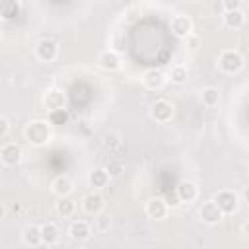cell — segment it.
<instances>
[{"label":"cell","instance_id":"6da1fadb","mask_svg":"<svg viewBox=\"0 0 249 249\" xmlns=\"http://www.w3.org/2000/svg\"><path fill=\"white\" fill-rule=\"evenodd\" d=\"M25 138L33 146H43L51 140V123L47 121H31L25 126Z\"/></svg>","mask_w":249,"mask_h":249},{"label":"cell","instance_id":"1f68e13d","mask_svg":"<svg viewBox=\"0 0 249 249\" xmlns=\"http://www.w3.org/2000/svg\"><path fill=\"white\" fill-rule=\"evenodd\" d=\"M243 198H245V202L249 204V187H245V189H243Z\"/></svg>","mask_w":249,"mask_h":249},{"label":"cell","instance_id":"7402d4cb","mask_svg":"<svg viewBox=\"0 0 249 249\" xmlns=\"http://www.w3.org/2000/svg\"><path fill=\"white\" fill-rule=\"evenodd\" d=\"M0 14H2L4 19H14V18L19 16V4L16 0H8L0 6Z\"/></svg>","mask_w":249,"mask_h":249},{"label":"cell","instance_id":"5b68a950","mask_svg":"<svg viewBox=\"0 0 249 249\" xmlns=\"http://www.w3.org/2000/svg\"><path fill=\"white\" fill-rule=\"evenodd\" d=\"M150 115H152V119L158 121V123H169L171 117H173V105H171L169 101H165V99H158V101L152 105Z\"/></svg>","mask_w":249,"mask_h":249},{"label":"cell","instance_id":"9a60e30c","mask_svg":"<svg viewBox=\"0 0 249 249\" xmlns=\"http://www.w3.org/2000/svg\"><path fill=\"white\" fill-rule=\"evenodd\" d=\"M99 66H101L103 70L113 72V70H117V68L121 66V56H119L115 51H103V53L99 54Z\"/></svg>","mask_w":249,"mask_h":249},{"label":"cell","instance_id":"7c38bea8","mask_svg":"<svg viewBox=\"0 0 249 249\" xmlns=\"http://www.w3.org/2000/svg\"><path fill=\"white\" fill-rule=\"evenodd\" d=\"M175 193H177V196H179L181 202H193V200L196 198V195H198L196 185H195L193 181H181V183L177 185Z\"/></svg>","mask_w":249,"mask_h":249},{"label":"cell","instance_id":"3957f363","mask_svg":"<svg viewBox=\"0 0 249 249\" xmlns=\"http://www.w3.org/2000/svg\"><path fill=\"white\" fill-rule=\"evenodd\" d=\"M212 200L218 204V208L222 210V214H231L239 206V196L233 191H220V193H216V196Z\"/></svg>","mask_w":249,"mask_h":249},{"label":"cell","instance_id":"9c48e42d","mask_svg":"<svg viewBox=\"0 0 249 249\" xmlns=\"http://www.w3.org/2000/svg\"><path fill=\"white\" fill-rule=\"evenodd\" d=\"M84 210L88 212V214H101V210H103V196L97 193V191H91V193H88L86 196H84Z\"/></svg>","mask_w":249,"mask_h":249},{"label":"cell","instance_id":"e0dca14e","mask_svg":"<svg viewBox=\"0 0 249 249\" xmlns=\"http://www.w3.org/2000/svg\"><path fill=\"white\" fill-rule=\"evenodd\" d=\"M68 233H70L72 239H88V237L91 235V228H89L88 222H84V220H76V222L70 224Z\"/></svg>","mask_w":249,"mask_h":249},{"label":"cell","instance_id":"8fae6325","mask_svg":"<svg viewBox=\"0 0 249 249\" xmlns=\"http://www.w3.org/2000/svg\"><path fill=\"white\" fill-rule=\"evenodd\" d=\"M171 31L177 35V37H189L191 31H193V23L187 16H175L171 19Z\"/></svg>","mask_w":249,"mask_h":249},{"label":"cell","instance_id":"d6986e66","mask_svg":"<svg viewBox=\"0 0 249 249\" xmlns=\"http://www.w3.org/2000/svg\"><path fill=\"white\" fill-rule=\"evenodd\" d=\"M23 241H25L27 245H31V247H37V245H41V243H43L41 226H35V224L27 226V228L23 230Z\"/></svg>","mask_w":249,"mask_h":249},{"label":"cell","instance_id":"277c9868","mask_svg":"<svg viewBox=\"0 0 249 249\" xmlns=\"http://www.w3.org/2000/svg\"><path fill=\"white\" fill-rule=\"evenodd\" d=\"M35 54L39 60L43 62H53L58 54V45L53 41V39H41L35 47Z\"/></svg>","mask_w":249,"mask_h":249},{"label":"cell","instance_id":"5bb4252c","mask_svg":"<svg viewBox=\"0 0 249 249\" xmlns=\"http://www.w3.org/2000/svg\"><path fill=\"white\" fill-rule=\"evenodd\" d=\"M72 191H74V183H72V179H68V177L60 175V177H56V179L53 181V193H54L58 198L70 196V193H72Z\"/></svg>","mask_w":249,"mask_h":249},{"label":"cell","instance_id":"4316f807","mask_svg":"<svg viewBox=\"0 0 249 249\" xmlns=\"http://www.w3.org/2000/svg\"><path fill=\"white\" fill-rule=\"evenodd\" d=\"M222 6H224V12L241 10V2H239V0H226V2H222Z\"/></svg>","mask_w":249,"mask_h":249},{"label":"cell","instance_id":"f546056e","mask_svg":"<svg viewBox=\"0 0 249 249\" xmlns=\"http://www.w3.org/2000/svg\"><path fill=\"white\" fill-rule=\"evenodd\" d=\"M165 202H167V206H177L181 200H179L177 193H169V195H167V198H165Z\"/></svg>","mask_w":249,"mask_h":249},{"label":"cell","instance_id":"44dd1931","mask_svg":"<svg viewBox=\"0 0 249 249\" xmlns=\"http://www.w3.org/2000/svg\"><path fill=\"white\" fill-rule=\"evenodd\" d=\"M200 101H202V105H206V107H214V105H218V101H220V91H218L216 88H204V89L200 91Z\"/></svg>","mask_w":249,"mask_h":249},{"label":"cell","instance_id":"4dcf8cb0","mask_svg":"<svg viewBox=\"0 0 249 249\" xmlns=\"http://www.w3.org/2000/svg\"><path fill=\"white\" fill-rule=\"evenodd\" d=\"M117 144H119L117 136H107V138H105V146H117Z\"/></svg>","mask_w":249,"mask_h":249},{"label":"cell","instance_id":"f1b7e54d","mask_svg":"<svg viewBox=\"0 0 249 249\" xmlns=\"http://www.w3.org/2000/svg\"><path fill=\"white\" fill-rule=\"evenodd\" d=\"M8 130H10V123H8L6 117H2V119H0V138H6Z\"/></svg>","mask_w":249,"mask_h":249},{"label":"cell","instance_id":"484cf974","mask_svg":"<svg viewBox=\"0 0 249 249\" xmlns=\"http://www.w3.org/2000/svg\"><path fill=\"white\" fill-rule=\"evenodd\" d=\"M95 222H97V230L99 231H105V230H109V216H105V214H97V218H95Z\"/></svg>","mask_w":249,"mask_h":249},{"label":"cell","instance_id":"cb8c5ba5","mask_svg":"<svg viewBox=\"0 0 249 249\" xmlns=\"http://www.w3.org/2000/svg\"><path fill=\"white\" fill-rule=\"evenodd\" d=\"M169 80H171L173 84H183V82L187 80V68L181 66V64L173 66L171 72H169Z\"/></svg>","mask_w":249,"mask_h":249},{"label":"cell","instance_id":"30bf717a","mask_svg":"<svg viewBox=\"0 0 249 249\" xmlns=\"http://www.w3.org/2000/svg\"><path fill=\"white\" fill-rule=\"evenodd\" d=\"M165 82H167V76L161 72V70H148L146 74H144V86L148 88V89H161L163 86H165Z\"/></svg>","mask_w":249,"mask_h":249},{"label":"cell","instance_id":"2e32d148","mask_svg":"<svg viewBox=\"0 0 249 249\" xmlns=\"http://www.w3.org/2000/svg\"><path fill=\"white\" fill-rule=\"evenodd\" d=\"M43 103L47 109L54 111V109H64V93L58 89H49L43 97Z\"/></svg>","mask_w":249,"mask_h":249},{"label":"cell","instance_id":"603a6c76","mask_svg":"<svg viewBox=\"0 0 249 249\" xmlns=\"http://www.w3.org/2000/svg\"><path fill=\"white\" fill-rule=\"evenodd\" d=\"M74 210H76V202L70 198V196H64V198H58V202H56V212L60 214V216H72L74 214Z\"/></svg>","mask_w":249,"mask_h":249},{"label":"cell","instance_id":"83f0119b","mask_svg":"<svg viewBox=\"0 0 249 249\" xmlns=\"http://www.w3.org/2000/svg\"><path fill=\"white\" fill-rule=\"evenodd\" d=\"M107 173H109V177H117L119 173H121V163H117V161H111V163H107Z\"/></svg>","mask_w":249,"mask_h":249},{"label":"cell","instance_id":"8992f818","mask_svg":"<svg viewBox=\"0 0 249 249\" xmlns=\"http://www.w3.org/2000/svg\"><path fill=\"white\" fill-rule=\"evenodd\" d=\"M0 160L4 165H16L21 160V148L16 142H6L0 148Z\"/></svg>","mask_w":249,"mask_h":249},{"label":"cell","instance_id":"ffe728a7","mask_svg":"<svg viewBox=\"0 0 249 249\" xmlns=\"http://www.w3.org/2000/svg\"><path fill=\"white\" fill-rule=\"evenodd\" d=\"M245 23L243 10H233V12H224V25L230 29H237Z\"/></svg>","mask_w":249,"mask_h":249},{"label":"cell","instance_id":"7a4b0ae2","mask_svg":"<svg viewBox=\"0 0 249 249\" xmlns=\"http://www.w3.org/2000/svg\"><path fill=\"white\" fill-rule=\"evenodd\" d=\"M218 66H220L222 72H226V74H237V72L243 68V56H241L237 51L228 49V51H224V53L220 54Z\"/></svg>","mask_w":249,"mask_h":249},{"label":"cell","instance_id":"836d02e7","mask_svg":"<svg viewBox=\"0 0 249 249\" xmlns=\"http://www.w3.org/2000/svg\"><path fill=\"white\" fill-rule=\"evenodd\" d=\"M243 16H245V21H249V4L243 8Z\"/></svg>","mask_w":249,"mask_h":249},{"label":"cell","instance_id":"d6a6232c","mask_svg":"<svg viewBox=\"0 0 249 249\" xmlns=\"http://www.w3.org/2000/svg\"><path fill=\"white\" fill-rule=\"evenodd\" d=\"M243 233H245V235L249 237V220H247V222L243 224Z\"/></svg>","mask_w":249,"mask_h":249},{"label":"cell","instance_id":"d4e9b609","mask_svg":"<svg viewBox=\"0 0 249 249\" xmlns=\"http://www.w3.org/2000/svg\"><path fill=\"white\" fill-rule=\"evenodd\" d=\"M66 121H68V111H66V109L49 111V123H51V124H64Z\"/></svg>","mask_w":249,"mask_h":249},{"label":"cell","instance_id":"4fadbf2b","mask_svg":"<svg viewBox=\"0 0 249 249\" xmlns=\"http://www.w3.org/2000/svg\"><path fill=\"white\" fill-rule=\"evenodd\" d=\"M88 183H89L95 191L107 187V183H109V173H107V169H105V167H95V169H91L89 175H88Z\"/></svg>","mask_w":249,"mask_h":249},{"label":"cell","instance_id":"ba28073f","mask_svg":"<svg viewBox=\"0 0 249 249\" xmlns=\"http://www.w3.org/2000/svg\"><path fill=\"white\" fill-rule=\"evenodd\" d=\"M222 210L218 208V204L214 202V200H208V202H204L202 206H200V218H202V222L204 224H218L220 220H222Z\"/></svg>","mask_w":249,"mask_h":249},{"label":"cell","instance_id":"52a82bcc","mask_svg":"<svg viewBox=\"0 0 249 249\" xmlns=\"http://www.w3.org/2000/svg\"><path fill=\"white\" fill-rule=\"evenodd\" d=\"M167 208L169 206H167L165 198H160V196H154L146 202V214L154 220H163L167 216Z\"/></svg>","mask_w":249,"mask_h":249},{"label":"cell","instance_id":"ac0fdd59","mask_svg":"<svg viewBox=\"0 0 249 249\" xmlns=\"http://www.w3.org/2000/svg\"><path fill=\"white\" fill-rule=\"evenodd\" d=\"M41 235H43V243L54 245V243H58V239H60V230H58L56 224L47 222V224L41 226Z\"/></svg>","mask_w":249,"mask_h":249}]
</instances>
